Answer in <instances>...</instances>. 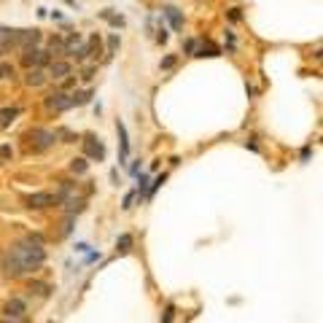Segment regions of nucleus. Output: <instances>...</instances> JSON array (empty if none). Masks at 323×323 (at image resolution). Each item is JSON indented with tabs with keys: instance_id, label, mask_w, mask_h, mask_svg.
Returning <instances> with one entry per match:
<instances>
[{
	"instance_id": "obj_1",
	"label": "nucleus",
	"mask_w": 323,
	"mask_h": 323,
	"mask_svg": "<svg viewBox=\"0 0 323 323\" xmlns=\"http://www.w3.org/2000/svg\"><path fill=\"white\" fill-rule=\"evenodd\" d=\"M46 261V248H43V240L38 234H30L24 240H19L11 245V250L3 256L0 267H3V275L11 280H19L24 278L27 272H35L41 269Z\"/></svg>"
},
{
	"instance_id": "obj_2",
	"label": "nucleus",
	"mask_w": 323,
	"mask_h": 323,
	"mask_svg": "<svg viewBox=\"0 0 323 323\" xmlns=\"http://www.w3.org/2000/svg\"><path fill=\"white\" fill-rule=\"evenodd\" d=\"M27 140L38 151H46V148H51L57 143V132H49V129H32V132L27 135Z\"/></svg>"
},
{
	"instance_id": "obj_3",
	"label": "nucleus",
	"mask_w": 323,
	"mask_h": 323,
	"mask_svg": "<svg viewBox=\"0 0 323 323\" xmlns=\"http://www.w3.org/2000/svg\"><path fill=\"white\" fill-rule=\"evenodd\" d=\"M3 318H27V302L14 296L3 305Z\"/></svg>"
},
{
	"instance_id": "obj_4",
	"label": "nucleus",
	"mask_w": 323,
	"mask_h": 323,
	"mask_svg": "<svg viewBox=\"0 0 323 323\" xmlns=\"http://www.w3.org/2000/svg\"><path fill=\"white\" fill-rule=\"evenodd\" d=\"M24 202H27V208H32V210H43L49 205H57V197L51 194V191H35V194H30Z\"/></svg>"
},
{
	"instance_id": "obj_5",
	"label": "nucleus",
	"mask_w": 323,
	"mask_h": 323,
	"mask_svg": "<svg viewBox=\"0 0 323 323\" xmlns=\"http://www.w3.org/2000/svg\"><path fill=\"white\" fill-rule=\"evenodd\" d=\"M46 108H51V110H68V108H73V97L65 95V92H54V95L46 97Z\"/></svg>"
},
{
	"instance_id": "obj_6",
	"label": "nucleus",
	"mask_w": 323,
	"mask_h": 323,
	"mask_svg": "<svg viewBox=\"0 0 323 323\" xmlns=\"http://www.w3.org/2000/svg\"><path fill=\"white\" fill-rule=\"evenodd\" d=\"M84 148H87V154L92 156V159H97V162H103V159H105V146L100 143V137L89 135L87 140H84Z\"/></svg>"
},
{
	"instance_id": "obj_7",
	"label": "nucleus",
	"mask_w": 323,
	"mask_h": 323,
	"mask_svg": "<svg viewBox=\"0 0 323 323\" xmlns=\"http://www.w3.org/2000/svg\"><path fill=\"white\" fill-rule=\"evenodd\" d=\"M22 62H24V65H46V62H49V54L32 46V49H27V51L22 54Z\"/></svg>"
},
{
	"instance_id": "obj_8",
	"label": "nucleus",
	"mask_w": 323,
	"mask_h": 323,
	"mask_svg": "<svg viewBox=\"0 0 323 323\" xmlns=\"http://www.w3.org/2000/svg\"><path fill=\"white\" fill-rule=\"evenodd\" d=\"M62 202H65V210H68L70 215H73V213H81V210L87 208V202H84L81 197H68V200H62Z\"/></svg>"
},
{
	"instance_id": "obj_9",
	"label": "nucleus",
	"mask_w": 323,
	"mask_h": 323,
	"mask_svg": "<svg viewBox=\"0 0 323 323\" xmlns=\"http://www.w3.org/2000/svg\"><path fill=\"white\" fill-rule=\"evenodd\" d=\"M38 30H16V43H38Z\"/></svg>"
},
{
	"instance_id": "obj_10",
	"label": "nucleus",
	"mask_w": 323,
	"mask_h": 323,
	"mask_svg": "<svg viewBox=\"0 0 323 323\" xmlns=\"http://www.w3.org/2000/svg\"><path fill=\"white\" fill-rule=\"evenodd\" d=\"M30 294H38V296H49L51 294V286L49 283H41V280H30Z\"/></svg>"
},
{
	"instance_id": "obj_11",
	"label": "nucleus",
	"mask_w": 323,
	"mask_h": 323,
	"mask_svg": "<svg viewBox=\"0 0 323 323\" xmlns=\"http://www.w3.org/2000/svg\"><path fill=\"white\" fill-rule=\"evenodd\" d=\"M116 129H118V140H121V159H127L129 154V140H127V129H124L121 121H116Z\"/></svg>"
},
{
	"instance_id": "obj_12",
	"label": "nucleus",
	"mask_w": 323,
	"mask_h": 323,
	"mask_svg": "<svg viewBox=\"0 0 323 323\" xmlns=\"http://www.w3.org/2000/svg\"><path fill=\"white\" fill-rule=\"evenodd\" d=\"M16 116H19V108H5V110H0V129H5Z\"/></svg>"
},
{
	"instance_id": "obj_13",
	"label": "nucleus",
	"mask_w": 323,
	"mask_h": 323,
	"mask_svg": "<svg viewBox=\"0 0 323 323\" xmlns=\"http://www.w3.org/2000/svg\"><path fill=\"white\" fill-rule=\"evenodd\" d=\"M164 14L170 16V22H173V27H175V30H181V27H183V16H181V11H178L175 5H167V8H164Z\"/></svg>"
},
{
	"instance_id": "obj_14",
	"label": "nucleus",
	"mask_w": 323,
	"mask_h": 323,
	"mask_svg": "<svg viewBox=\"0 0 323 323\" xmlns=\"http://www.w3.org/2000/svg\"><path fill=\"white\" fill-rule=\"evenodd\" d=\"M116 250L118 253H129V250H132V234H121L116 240Z\"/></svg>"
},
{
	"instance_id": "obj_15",
	"label": "nucleus",
	"mask_w": 323,
	"mask_h": 323,
	"mask_svg": "<svg viewBox=\"0 0 323 323\" xmlns=\"http://www.w3.org/2000/svg\"><path fill=\"white\" fill-rule=\"evenodd\" d=\"M49 73L54 76V78H65V76L70 73V65H68V62H54V65H51V70H49Z\"/></svg>"
},
{
	"instance_id": "obj_16",
	"label": "nucleus",
	"mask_w": 323,
	"mask_h": 323,
	"mask_svg": "<svg viewBox=\"0 0 323 323\" xmlns=\"http://www.w3.org/2000/svg\"><path fill=\"white\" fill-rule=\"evenodd\" d=\"M46 81V73H43V70H30V73H27V84H30V87H41V84Z\"/></svg>"
},
{
	"instance_id": "obj_17",
	"label": "nucleus",
	"mask_w": 323,
	"mask_h": 323,
	"mask_svg": "<svg viewBox=\"0 0 323 323\" xmlns=\"http://www.w3.org/2000/svg\"><path fill=\"white\" fill-rule=\"evenodd\" d=\"M218 54H221V51L215 49L213 43H202L200 51H197V57H218Z\"/></svg>"
},
{
	"instance_id": "obj_18",
	"label": "nucleus",
	"mask_w": 323,
	"mask_h": 323,
	"mask_svg": "<svg viewBox=\"0 0 323 323\" xmlns=\"http://www.w3.org/2000/svg\"><path fill=\"white\" fill-rule=\"evenodd\" d=\"M70 170H73L76 175H84L89 170V164H87V159H73L70 162Z\"/></svg>"
},
{
	"instance_id": "obj_19",
	"label": "nucleus",
	"mask_w": 323,
	"mask_h": 323,
	"mask_svg": "<svg viewBox=\"0 0 323 323\" xmlns=\"http://www.w3.org/2000/svg\"><path fill=\"white\" fill-rule=\"evenodd\" d=\"M173 318H175V305H167L162 315V323H173Z\"/></svg>"
},
{
	"instance_id": "obj_20",
	"label": "nucleus",
	"mask_w": 323,
	"mask_h": 323,
	"mask_svg": "<svg viewBox=\"0 0 323 323\" xmlns=\"http://www.w3.org/2000/svg\"><path fill=\"white\" fill-rule=\"evenodd\" d=\"M8 76H14V68L8 62H0V78H8Z\"/></svg>"
},
{
	"instance_id": "obj_21",
	"label": "nucleus",
	"mask_w": 323,
	"mask_h": 323,
	"mask_svg": "<svg viewBox=\"0 0 323 323\" xmlns=\"http://www.w3.org/2000/svg\"><path fill=\"white\" fill-rule=\"evenodd\" d=\"M135 197H137V191H129V194L127 197H124V210H129V208H132V202H135Z\"/></svg>"
},
{
	"instance_id": "obj_22",
	"label": "nucleus",
	"mask_w": 323,
	"mask_h": 323,
	"mask_svg": "<svg viewBox=\"0 0 323 323\" xmlns=\"http://www.w3.org/2000/svg\"><path fill=\"white\" fill-rule=\"evenodd\" d=\"M0 323H30V318H3Z\"/></svg>"
},
{
	"instance_id": "obj_23",
	"label": "nucleus",
	"mask_w": 323,
	"mask_h": 323,
	"mask_svg": "<svg viewBox=\"0 0 323 323\" xmlns=\"http://www.w3.org/2000/svg\"><path fill=\"white\" fill-rule=\"evenodd\" d=\"M229 19L237 22V19H240V8H229Z\"/></svg>"
},
{
	"instance_id": "obj_24",
	"label": "nucleus",
	"mask_w": 323,
	"mask_h": 323,
	"mask_svg": "<svg viewBox=\"0 0 323 323\" xmlns=\"http://www.w3.org/2000/svg\"><path fill=\"white\" fill-rule=\"evenodd\" d=\"M173 62H175V57H167V59L162 62V68H173Z\"/></svg>"
}]
</instances>
